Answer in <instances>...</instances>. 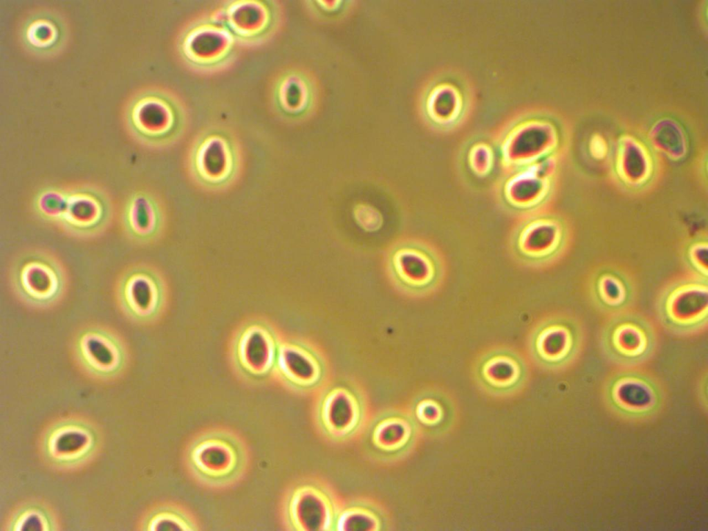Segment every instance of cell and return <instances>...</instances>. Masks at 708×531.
Instances as JSON below:
<instances>
[{
    "mask_svg": "<svg viewBox=\"0 0 708 531\" xmlns=\"http://www.w3.org/2000/svg\"><path fill=\"white\" fill-rule=\"evenodd\" d=\"M687 261L700 278L707 279V246L705 243L692 245L687 252Z\"/></svg>",
    "mask_w": 708,
    "mask_h": 531,
    "instance_id": "cell-31",
    "label": "cell"
},
{
    "mask_svg": "<svg viewBox=\"0 0 708 531\" xmlns=\"http://www.w3.org/2000/svg\"><path fill=\"white\" fill-rule=\"evenodd\" d=\"M214 16L236 41L257 43L266 39L275 26L274 6L268 1H234L218 9Z\"/></svg>",
    "mask_w": 708,
    "mask_h": 531,
    "instance_id": "cell-21",
    "label": "cell"
},
{
    "mask_svg": "<svg viewBox=\"0 0 708 531\" xmlns=\"http://www.w3.org/2000/svg\"><path fill=\"white\" fill-rule=\"evenodd\" d=\"M115 295L122 313L142 326L158 321L168 301L167 286L162 274L154 268L140 263L122 272L115 284Z\"/></svg>",
    "mask_w": 708,
    "mask_h": 531,
    "instance_id": "cell-7",
    "label": "cell"
},
{
    "mask_svg": "<svg viewBox=\"0 0 708 531\" xmlns=\"http://www.w3.org/2000/svg\"><path fill=\"white\" fill-rule=\"evenodd\" d=\"M274 98L279 109L287 115L299 113L307 102V86L303 79L294 73L282 76L277 83Z\"/></svg>",
    "mask_w": 708,
    "mask_h": 531,
    "instance_id": "cell-28",
    "label": "cell"
},
{
    "mask_svg": "<svg viewBox=\"0 0 708 531\" xmlns=\"http://www.w3.org/2000/svg\"><path fill=\"white\" fill-rule=\"evenodd\" d=\"M122 225L133 241L147 244L156 240L164 225V214L157 197L151 192L140 189L130 194L122 213Z\"/></svg>",
    "mask_w": 708,
    "mask_h": 531,
    "instance_id": "cell-22",
    "label": "cell"
},
{
    "mask_svg": "<svg viewBox=\"0 0 708 531\" xmlns=\"http://www.w3.org/2000/svg\"><path fill=\"white\" fill-rule=\"evenodd\" d=\"M662 324L678 335L696 333L708 319L707 279L698 278L676 282L667 288L658 302Z\"/></svg>",
    "mask_w": 708,
    "mask_h": 531,
    "instance_id": "cell-14",
    "label": "cell"
},
{
    "mask_svg": "<svg viewBox=\"0 0 708 531\" xmlns=\"http://www.w3.org/2000/svg\"><path fill=\"white\" fill-rule=\"evenodd\" d=\"M367 409L365 395L357 384L337 380L321 389L315 405L316 422L328 440L346 442L362 429Z\"/></svg>",
    "mask_w": 708,
    "mask_h": 531,
    "instance_id": "cell-6",
    "label": "cell"
},
{
    "mask_svg": "<svg viewBox=\"0 0 708 531\" xmlns=\"http://www.w3.org/2000/svg\"><path fill=\"white\" fill-rule=\"evenodd\" d=\"M520 218L510 239L512 257L529 268L548 266L564 247L563 223L558 217L543 211Z\"/></svg>",
    "mask_w": 708,
    "mask_h": 531,
    "instance_id": "cell-10",
    "label": "cell"
},
{
    "mask_svg": "<svg viewBox=\"0 0 708 531\" xmlns=\"http://www.w3.org/2000/svg\"><path fill=\"white\" fill-rule=\"evenodd\" d=\"M582 332L578 322L566 315H552L539 321L528 338V351L540 367L557 370L570 364L578 355Z\"/></svg>",
    "mask_w": 708,
    "mask_h": 531,
    "instance_id": "cell-16",
    "label": "cell"
},
{
    "mask_svg": "<svg viewBox=\"0 0 708 531\" xmlns=\"http://www.w3.org/2000/svg\"><path fill=\"white\" fill-rule=\"evenodd\" d=\"M185 463L191 476L208 489L223 490L239 483L250 465V452L235 431L212 427L198 432L188 442Z\"/></svg>",
    "mask_w": 708,
    "mask_h": 531,
    "instance_id": "cell-1",
    "label": "cell"
},
{
    "mask_svg": "<svg viewBox=\"0 0 708 531\" xmlns=\"http://www.w3.org/2000/svg\"><path fill=\"white\" fill-rule=\"evenodd\" d=\"M554 176L552 162L505 172L497 185L500 203L520 218L543 211L552 196Z\"/></svg>",
    "mask_w": 708,
    "mask_h": 531,
    "instance_id": "cell-17",
    "label": "cell"
},
{
    "mask_svg": "<svg viewBox=\"0 0 708 531\" xmlns=\"http://www.w3.org/2000/svg\"><path fill=\"white\" fill-rule=\"evenodd\" d=\"M32 206L43 220L81 238L94 237L108 227L112 216L109 196L93 185H50L34 196Z\"/></svg>",
    "mask_w": 708,
    "mask_h": 531,
    "instance_id": "cell-2",
    "label": "cell"
},
{
    "mask_svg": "<svg viewBox=\"0 0 708 531\" xmlns=\"http://www.w3.org/2000/svg\"><path fill=\"white\" fill-rule=\"evenodd\" d=\"M282 336L263 317H251L235 330L230 343V358L236 373L251 384L274 378Z\"/></svg>",
    "mask_w": 708,
    "mask_h": 531,
    "instance_id": "cell-3",
    "label": "cell"
},
{
    "mask_svg": "<svg viewBox=\"0 0 708 531\" xmlns=\"http://www.w3.org/2000/svg\"><path fill=\"white\" fill-rule=\"evenodd\" d=\"M608 391L611 398L622 404H649L658 397L657 388L652 381L635 372H624L616 375L611 382Z\"/></svg>",
    "mask_w": 708,
    "mask_h": 531,
    "instance_id": "cell-26",
    "label": "cell"
},
{
    "mask_svg": "<svg viewBox=\"0 0 708 531\" xmlns=\"http://www.w3.org/2000/svg\"><path fill=\"white\" fill-rule=\"evenodd\" d=\"M57 25L53 19L40 18L31 22L27 29V38L35 47L47 49L58 39Z\"/></svg>",
    "mask_w": 708,
    "mask_h": 531,
    "instance_id": "cell-30",
    "label": "cell"
},
{
    "mask_svg": "<svg viewBox=\"0 0 708 531\" xmlns=\"http://www.w3.org/2000/svg\"><path fill=\"white\" fill-rule=\"evenodd\" d=\"M387 270L393 285L411 297L435 292L442 283L445 264L440 252L422 241H408L393 248L387 258Z\"/></svg>",
    "mask_w": 708,
    "mask_h": 531,
    "instance_id": "cell-4",
    "label": "cell"
},
{
    "mask_svg": "<svg viewBox=\"0 0 708 531\" xmlns=\"http://www.w3.org/2000/svg\"><path fill=\"white\" fill-rule=\"evenodd\" d=\"M77 366L100 380L118 377L129 364V352L122 336L109 326L89 324L78 330L72 344Z\"/></svg>",
    "mask_w": 708,
    "mask_h": 531,
    "instance_id": "cell-9",
    "label": "cell"
},
{
    "mask_svg": "<svg viewBox=\"0 0 708 531\" xmlns=\"http://www.w3.org/2000/svg\"><path fill=\"white\" fill-rule=\"evenodd\" d=\"M601 344L604 354L614 363L635 366L651 357L656 335L652 324L643 316L619 313L604 325Z\"/></svg>",
    "mask_w": 708,
    "mask_h": 531,
    "instance_id": "cell-15",
    "label": "cell"
},
{
    "mask_svg": "<svg viewBox=\"0 0 708 531\" xmlns=\"http://www.w3.org/2000/svg\"><path fill=\"white\" fill-rule=\"evenodd\" d=\"M148 530L196 531L199 524L195 516L185 507L174 502L162 503L149 514Z\"/></svg>",
    "mask_w": 708,
    "mask_h": 531,
    "instance_id": "cell-27",
    "label": "cell"
},
{
    "mask_svg": "<svg viewBox=\"0 0 708 531\" xmlns=\"http://www.w3.org/2000/svg\"><path fill=\"white\" fill-rule=\"evenodd\" d=\"M419 428L409 411L400 409L382 411L369 423L363 447L369 456L382 463L405 458L413 449Z\"/></svg>",
    "mask_w": 708,
    "mask_h": 531,
    "instance_id": "cell-18",
    "label": "cell"
},
{
    "mask_svg": "<svg viewBox=\"0 0 708 531\" xmlns=\"http://www.w3.org/2000/svg\"><path fill=\"white\" fill-rule=\"evenodd\" d=\"M591 295L600 309L616 314L626 309L634 296L629 281L612 270H603L596 276L592 283Z\"/></svg>",
    "mask_w": 708,
    "mask_h": 531,
    "instance_id": "cell-24",
    "label": "cell"
},
{
    "mask_svg": "<svg viewBox=\"0 0 708 531\" xmlns=\"http://www.w3.org/2000/svg\"><path fill=\"white\" fill-rule=\"evenodd\" d=\"M478 385L487 393L499 397L513 395L526 384L529 366L517 351L503 346L490 348L477 357L473 368Z\"/></svg>",
    "mask_w": 708,
    "mask_h": 531,
    "instance_id": "cell-19",
    "label": "cell"
},
{
    "mask_svg": "<svg viewBox=\"0 0 708 531\" xmlns=\"http://www.w3.org/2000/svg\"><path fill=\"white\" fill-rule=\"evenodd\" d=\"M11 285L17 297L36 309L54 306L64 297L67 276L59 260L39 250L27 251L15 261Z\"/></svg>",
    "mask_w": 708,
    "mask_h": 531,
    "instance_id": "cell-5",
    "label": "cell"
},
{
    "mask_svg": "<svg viewBox=\"0 0 708 531\" xmlns=\"http://www.w3.org/2000/svg\"><path fill=\"white\" fill-rule=\"evenodd\" d=\"M450 399L437 390L425 391L413 398L409 411L419 430L429 433L440 430L442 421L450 415Z\"/></svg>",
    "mask_w": 708,
    "mask_h": 531,
    "instance_id": "cell-25",
    "label": "cell"
},
{
    "mask_svg": "<svg viewBox=\"0 0 708 531\" xmlns=\"http://www.w3.org/2000/svg\"><path fill=\"white\" fill-rule=\"evenodd\" d=\"M185 123L178 102L167 93L150 91L141 94L130 110L131 132L151 146L167 145L178 138Z\"/></svg>",
    "mask_w": 708,
    "mask_h": 531,
    "instance_id": "cell-11",
    "label": "cell"
},
{
    "mask_svg": "<svg viewBox=\"0 0 708 531\" xmlns=\"http://www.w3.org/2000/svg\"><path fill=\"white\" fill-rule=\"evenodd\" d=\"M495 163L494 151L485 143H476L472 146L466 158L469 173L479 180L485 179L492 175Z\"/></svg>",
    "mask_w": 708,
    "mask_h": 531,
    "instance_id": "cell-29",
    "label": "cell"
},
{
    "mask_svg": "<svg viewBox=\"0 0 708 531\" xmlns=\"http://www.w3.org/2000/svg\"><path fill=\"white\" fill-rule=\"evenodd\" d=\"M192 174L202 187L220 190L229 186L240 168L238 147L231 135L212 129L196 140L190 157Z\"/></svg>",
    "mask_w": 708,
    "mask_h": 531,
    "instance_id": "cell-13",
    "label": "cell"
},
{
    "mask_svg": "<svg viewBox=\"0 0 708 531\" xmlns=\"http://www.w3.org/2000/svg\"><path fill=\"white\" fill-rule=\"evenodd\" d=\"M328 375L326 357L313 343L300 337H282L274 378L283 386L309 394L326 385Z\"/></svg>",
    "mask_w": 708,
    "mask_h": 531,
    "instance_id": "cell-12",
    "label": "cell"
},
{
    "mask_svg": "<svg viewBox=\"0 0 708 531\" xmlns=\"http://www.w3.org/2000/svg\"><path fill=\"white\" fill-rule=\"evenodd\" d=\"M340 505L326 484L304 479L293 484L285 495L283 523L292 531H335Z\"/></svg>",
    "mask_w": 708,
    "mask_h": 531,
    "instance_id": "cell-8",
    "label": "cell"
},
{
    "mask_svg": "<svg viewBox=\"0 0 708 531\" xmlns=\"http://www.w3.org/2000/svg\"><path fill=\"white\" fill-rule=\"evenodd\" d=\"M389 526L388 516L380 505L355 499L341 504L335 531H385Z\"/></svg>",
    "mask_w": 708,
    "mask_h": 531,
    "instance_id": "cell-23",
    "label": "cell"
},
{
    "mask_svg": "<svg viewBox=\"0 0 708 531\" xmlns=\"http://www.w3.org/2000/svg\"><path fill=\"white\" fill-rule=\"evenodd\" d=\"M236 41L213 15L187 28L180 39V51L191 66L201 70H214L230 59Z\"/></svg>",
    "mask_w": 708,
    "mask_h": 531,
    "instance_id": "cell-20",
    "label": "cell"
}]
</instances>
